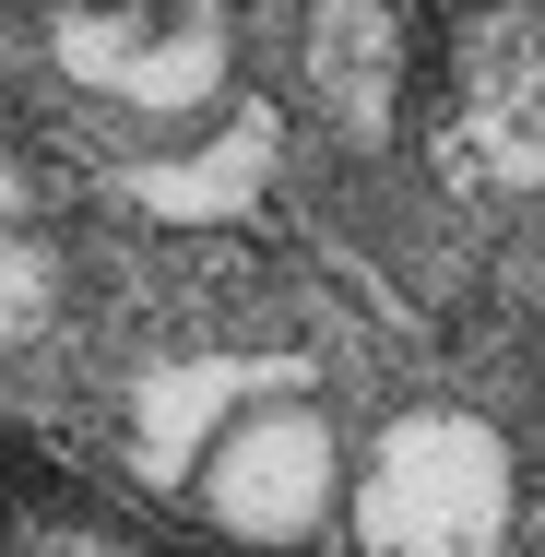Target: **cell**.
Instances as JSON below:
<instances>
[{"label": "cell", "instance_id": "3957f363", "mask_svg": "<svg viewBox=\"0 0 545 557\" xmlns=\"http://www.w3.org/2000/svg\"><path fill=\"white\" fill-rule=\"evenodd\" d=\"M332 428L309 416V404H261V416H237L214 450H202V510H214L237 546H297L309 522L332 510Z\"/></svg>", "mask_w": 545, "mask_h": 557}, {"label": "cell", "instance_id": "7a4b0ae2", "mask_svg": "<svg viewBox=\"0 0 545 557\" xmlns=\"http://www.w3.org/2000/svg\"><path fill=\"white\" fill-rule=\"evenodd\" d=\"M48 60L108 108H202L225 84V0H60Z\"/></svg>", "mask_w": 545, "mask_h": 557}, {"label": "cell", "instance_id": "8992f818", "mask_svg": "<svg viewBox=\"0 0 545 557\" xmlns=\"http://www.w3.org/2000/svg\"><path fill=\"white\" fill-rule=\"evenodd\" d=\"M48 309H60V261H48L36 237H12V225H0V344L48 333Z\"/></svg>", "mask_w": 545, "mask_h": 557}, {"label": "cell", "instance_id": "52a82bcc", "mask_svg": "<svg viewBox=\"0 0 545 557\" xmlns=\"http://www.w3.org/2000/svg\"><path fill=\"white\" fill-rule=\"evenodd\" d=\"M24 202H36V190H24V166H12V154H0V225L24 214Z\"/></svg>", "mask_w": 545, "mask_h": 557}, {"label": "cell", "instance_id": "5b68a950", "mask_svg": "<svg viewBox=\"0 0 545 557\" xmlns=\"http://www.w3.org/2000/svg\"><path fill=\"white\" fill-rule=\"evenodd\" d=\"M249 178H261V131H237L225 154H202V166L143 178V202H154V214H225V202H249Z\"/></svg>", "mask_w": 545, "mask_h": 557}, {"label": "cell", "instance_id": "277c9868", "mask_svg": "<svg viewBox=\"0 0 545 557\" xmlns=\"http://www.w3.org/2000/svg\"><path fill=\"white\" fill-rule=\"evenodd\" d=\"M309 96L344 143H380L404 96V12L392 0H309Z\"/></svg>", "mask_w": 545, "mask_h": 557}, {"label": "cell", "instance_id": "6da1fadb", "mask_svg": "<svg viewBox=\"0 0 545 557\" xmlns=\"http://www.w3.org/2000/svg\"><path fill=\"white\" fill-rule=\"evenodd\" d=\"M510 534V450L486 416H404L356 474L368 557H498Z\"/></svg>", "mask_w": 545, "mask_h": 557}]
</instances>
